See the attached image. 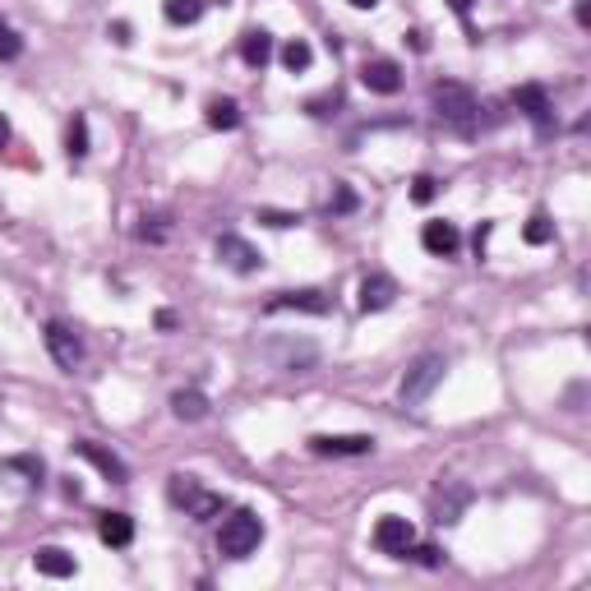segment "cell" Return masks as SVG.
<instances>
[{"mask_svg": "<svg viewBox=\"0 0 591 591\" xmlns=\"http://www.w3.org/2000/svg\"><path fill=\"white\" fill-rule=\"evenodd\" d=\"M448 10L458 14L462 24H467V33H471V0H448Z\"/></svg>", "mask_w": 591, "mask_h": 591, "instance_id": "836d02e7", "label": "cell"}, {"mask_svg": "<svg viewBox=\"0 0 591 591\" xmlns=\"http://www.w3.org/2000/svg\"><path fill=\"white\" fill-rule=\"evenodd\" d=\"M65 153H70V162H84L88 157V121L84 116H74L70 130H65Z\"/></svg>", "mask_w": 591, "mask_h": 591, "instance_id": "cb8c5ba5", "label": "cell"}, {"mask_svg": "<svg viewBox=\"0 0 591 591\" xmlns=\"http://www.w3.org/2000/svg\"><path fill=\"white\" fill-rule=\"evenodd\" d=\"M241 61L250 65V70H264V65L273 61V33H268V28H250V33L241 37Z\"/></svg>", "mask_w": 591, "mask_h": 591, "instance_id": "d6986e66", "label": "cell"}, {"mask_svg": "<svg viewBox=\"0 0 591 591\" xmlns=\"http://www.w3.org/2000/svg\"><path fill=\"white\" fill-rule=\"evenodd\" d=\"M42 342H47V351H51V361L61 365V370H79L84 365V338L74 333L65 319H51L47 328H42Z\"/></svg>", "mask_w": 591, "mask_h": 591, "instance_id": "8992f818", "label": "cell"}, {"mask_svg": "<svg viewBox=\"0 0 591 591\" xmlns=\"http://www.w3.org/2000/svg\"><path fill=\"white\" fill-rule=\"evenodd\" d=\"M328 310H333V301H328V291H319V287L278 291V296L264 305V314H328Z\"/></svg>", "mask_w": 591, "mask_h": 591, "instance_id": "30bf717a", "label": "cell"}, {"mask_svg": "<svg viewBox=\"0 0 591 591\" xmlns=\"http://www.w3.org/2000/svg\"><path fill=\"white\" fill-rule=\"evenodd\" d=\"M167 499L176 508H185V518H194V522H213L218 513H227V499L213 495V490H204L199 476H171Z\"/></svg>", "mask_w": 591, "mask_h": 591, "instance_id": "277c9868", "label": "cell"}, {"mask_svg": "<svg viewBox=\"0 0 591 591\" xmlns=\"http://www.w3.org/2000/svg\"><path fill=\"white\" fill-rule=\"evenodd\" d=\"M467 504H471V490H467V485H462V481H444V485L435 490V504H430V508H435V522H439V527H453V522L467 513Z\"/></svg>", "mask_w": 591, "mask_h": 591, "instance_id": "5bb4252c", "label": "cell"}, {"mask_svg": "<svg viewBox=\"0 0 591 591\" xmlns=\"http://www.w3.org/2000/svg\"><path fill=\"white\" fill-rule=\"evenodd\" d=\"M411 555L421 559L425 568H439V564H444V550H439V545H411Z\"/></svg>", "mask_w": 591, "mask_h": 591, "instance_id": "d6a6232c", "label": "cell"}, {"mask_svg": "<svg viewBox=\"0 0 591 591\" xmlns=\"http://www.w3.org/2000/svg\"><path fill=\"white\" fill-rule=\"evenodd\" d=\"M24 56V37L14 33V24L0 19V61H19Z\"/></svg>", "mask_w": 591, "mask_h": 591, "instance_id": "83f0119b", "label": "cell"}, {"mask_svg": "<svg viewBox=\"0 0 591 591\" xmlns=\"http://www.w3.org/2000/svg\"><path fill=\"white\" fill-rule=\"evenodd\" d=\"M97 541L111 545V550H125L134 541V518L130 513H102L97 518Z\"/></svg>", "mask_w": 591, "mask_h": 591, "instance_id": "e0dca14e", "label": "cell"}, {"mask_svg": "<svg viewBox=\"0 0 591 591\" xmlns=\"http://www.w3.org/2000/svg\"><path fill=\"white\" fill-rule=\"evenodd\" d=\"M435 190H439L435 176H416V181H411V199H416V204H430V199H435Z\"/></svg>", "mask_w": 591, "mask_h": 591, "instance_id": "f546056e", "label": "cell"}, {"mask_svg": "<svg viewBox=\"0 0 591 591\" xmlns=\"http://www.w3.org/2000/svg\"><path fill=\"white\" fill-rule=\"evenodd\" d=\"M522 236H527V245H550L555 241V222H550V213H531L527 227H522Z\"/></svg>", "mask_w": 591, "mask_h": 591, "instance_id": "d4e9b609", "label": "cell"}, {"mask_svg": "<svg viewBox=\"0 0 591 591\" xmlns=\"http://www.w3.org/2000/svg\"><path fill=\"white\" fill-rule=\"evenodd\" d=\"M421 245H425V254H435V259H453V254L462 250V231L453 227V222L435 218L421 227Z\"/></svg>", "mask_w": 591, "mask_h": 591, "instance_id": "9a60e30c", "label": "cell"}, {"mask_svg": "<svg viewBox=\"0 0 591 591\" xmlns=\"http://www.w3.org/2000/svg\"><path fill=\"white\" fill-rule=\"evenodd\" d=\"M259 545H264V518L254 508H236L231 518H222V531H218L222 559H250Z\"/></svg>", "mask_w": 591, "mask_h": 591, "instance_id": "3957f363", "label": "cell"}, {"mask_svg": "<svg viewBox=\"0 0 591 591\" xmlns=\"http://www.w3.org/2000/svg\"><path fill=\"white\" fill-rule=\"evenodd\" d=\"M111 37H116V42L125 47V42H130V24H111Z\"/></svg>", "mask_w": 591, "mask_h": 591, "instance_id": "e575fe53", "label": "cell"}, {"mask_svg": "<svg viewBox=\"0 0 591 591\" xmlns=\"http://www.w3.org/2000/svg\"><path fill=\"white\" fill-rule=\"evenodd\" d=\"M222 5H227V0H222Z\"/></svg>", "mask_w": 591, "mask_h": 591, "instance_id": "74e56055", "label": "cell"}, {"mask_svg": "<svg viewBox=\"0 0 591 591\" xmlns=\"http://www.w3.org/2000/svg\"><path fill=\"white\" fill-rule=\"evenodd\" d=\"M33 568L42 573V578H74V573H79L74 555H65V550H56V545H42V550L33 555Z\"/></svg>", "mask_w": 591, "mask_h": 591, "instance_id": "ac0fdd59", "label": "cell"}, {"mask_svg": "<svg viewBox=\"0 0 591 591\" xmlns=\"http://www.w3.org/2000/svg\"><path fill=\"white\" fill-rule=\"evenodd\" d=\"M338 107H342V93H338V88H333V93H319V97H310V102H305V111H310V116H319V121H324V116H338Z\"/></svg>", "mask_w": 591, "mask_h": 591, "instance_id": "f1b7e54d", "label": "cell"}, {"mask_svg": "<svg viewBox=\"0 0 591 591\" xmlns=\"http://www.w3.org/2000/svg\"><path fill=\"white\" fill-rule=\"evenodd\" d=\"M310 453H319V458H365V453H374V439L370 435H314Z\"/></svg>", "mask_w": 591, "mask_h": 591, "instance_id": "8fae6325", "label": "cell"}, {"mask_svg": "<svg viewBox=\"0 0 591 591\" xmlns=\"http://www.w3.org/2000/svg\"><path fill=\"white\" fill-rule=\"evenodd\" d=\"M374 550L379 555H393V559H407L411 545H416V527H411L407 518H398V513H384V518L374 522Z\"/></svg>", "mask_w": 591, "mask_h": 591, "instance_id": "52a82bcc", "label": "cell"}, {"mask_svg": "<svg viewBox=\"0 0 591 591\" xmlns=\"http://www.w3.org/2000/svg\"><path fill=\"white\" fill-rule=\"evenodd\" d=\"M213 250H218V264H227L231 273H241V278H250V273H259V268H264V254L254 250L245 236H236V231H222Z\"/></svg>", "mask_w": 591, "mask_h": 591, "instance_id": "ba28073f", "label": "cell"}, {"mask_svg": "<svg viewBox=\"0 0 591 591\" xmlns=\"http://www.w3.org/2000/svg\"><path fill=\"white\" fill-rule=\"evenodd\" d=\"M259 222H268V227H296L301 222V213H278V208H259Z\"/></svg>", "mask_w": 591, "mask_h": 591, "instance_id": "4dcf8cb0", "label": "cell"}, {"mask_svg": "<svg viewBox=\"0 0 591 591\" xmlns=\"http://www.w3.org/2000/svg\"><path fill=\"white\" fill-rule=\"evenodd\" d=\"M356 204H361V199H356V190H351V185H333V199H328V218H342V213H356Z\"/></svg>", "mask_w": 591, "mask_h": 591, "instance_id": "4316f807", "label": "cell"}, {"mask_svg": "<svg viewBox=\"0 0 591 591\" xmlns=\"http://www.w3.org/2000/svg\"><path fill=\"white\" fill-rule=\"evenodd\" d=\"M171 416L176 421H204L208 416V398L199 393V388H181V393H171Z\"/></svg>", "mask_w": 591, "mask_h": 591, "instance_id": "ffe728a7", "label": "cell"}, {"mask_svg": "<svg viewBox=\"0 0 591 591\" xmlns=\"http://www.w3.org/2000/svg\"><path fill=\"white\" fill-rule=\"evenodd\" d=\"M393 301H398V282L388 278V273H370V278H361V291H356L361 314H379V310H388Z\"/></svg>", "mask_w": 591, "mask_h": 591, "instance_id": "7c38bea8", "label": "cell"}, {"mask_svg": "<svg viewBox=\"0 0 591 591\" xmlns=\"http://www.w3.org/2000/svg\"><path fill=\"white\" fill-rule=\"evenodd\" d=\"M10 144V121H5V116H0V148Z\"/></svg>", "mask_w": 591, "mask_h": 591, "instance_id": "d590c367", "label": "cell"}, {"mask_svg": "<svg viewBox=\"0 0 591 591\" xmlns=\"http://www.w3.org/2000/svg\"><path fill=\"white\" fill-rule=\"evenodd\" d=\"M361 84L370 88V93H379V97H393L402 88V65L388 61V56H374V61L361 65Z\"/></svg>", "mask_w": 591, "mask_h": 591, "instance_id": "4fadbf2b", "label": "cell"}, {"mask_svg": "<svg viewBox=\"0 0 591 591\" xmlns=\"http://www.w3.org/2000/svg\"><path fill=\"white\" fill-rule=\"evenodd\" d=\"M139 241H167V218H144Z\"/></svg>", "mask_w": 591, "mask_h": 591, "instance_id": "1f68e13d", "label": "cell"}, {"mask_svg": "<svg viewBox=\"0 0 591 591\" xmlns=\"http://www.w3.org/2000/svg\"><path fill=\"white\" fill-rule=\"evenodd\" d=\"M74 453H79L84 462H93V467L102 471L107 481H116V485H125V481H130V467H125V462L116 458V453H107L102 444H93V439H74Z\"/></svg>", "mask_w": 591, "mask_h": 591, "instance_id": "2e32d148", "label": "cell"}, {"mask_svg": "<svg viewBox=\"0 0 591 591\" xmlns=\"http://www.w3.org/2000/svg\"><path fill=\"white\" fill-rule=\"evenodd\" d=\"M0 471H24L28 485H42V476H47L42 458H33V453H24V458H5V462H0Z\"/></svg>", "mask_w": 591, "mask_h": 591, "instance_id": "484cf974", "label": "cell"}, {"mask_svg": "<svg viewBox=\"0 0 591 591\" xmlns=\"http://www.w3.org/2000/svg\"><path fill=\"white\" fill-rule=\"evenodd\" d=\"M351 5H356V10H374V5H379V0H351Z\"/></svg>", "mask_w": 591, "mask_h": 591, "instance_id": "8d00e7d4", "label": "cell"}, {"mask_svg": "<svg viewBox=\"0 0 591 591\" xmlns=\"http://www.w3.org/2000/svg\"><path fill=\"white\" fill-rule=\"evenodd\" d=\"M259 356L268 361V370L278 374H310L319 365V342L296 338V333H278V338L259 342Z\"/></svg>", "mask_w": 591, "mask_h": 591, "instance_id": "7a4b0ae2", "label": "cell"}, {"mask_svg": "<svg viewBox=\"0 0 591 591\" xmlns=\"http://www.w3.org/2000/svg\"><path fill=\"white\" fill-rule=\"evenodd\" d=\"M444 374H448V361L439 356V351H425V356H416V361H411V370L402 374V388H398L402 407H421V402L430 398L439 384H444Z\"/></svg>", "mask_w": 591, "mask_h": 591, "instance_id": "5b68a950", "label": "cell"}, {"mask_svg": "<svg viewBox=\"0 0 591 591\" xmlns=\"http://www.w3.org/2000/svg\"><path fill=\"white\" fill-rule=\"evenodd\" d=\"M282 65H287L291 74H305L314 65V47L305 42V37H291L287 47H282Z\"/></svg>", "mask_w": 591, "mask_h": 591, "instance_id": "603a6c76", "label": "cell"}, {"mask_svg": "<svg viewBox=\"0 0 591 591\" xmlns=\"http://www.w3.org/2000/svg\"><path fill=\"white\" fill-rule=\"evenodd\" d=\"M208 125H213V130H236V125H241V107H236L231 97H213V102H208Z\"/></svg>", "mask_w": 591, "mask_h": 591, "instance_id": "7402d4cb", "label": "cell"}, {"mask_svg": "<svg viewBox=\"0 0 591 591\" xmlns=\"http://www.w3.org/2000/svg\"><path fill=\"white\" fill-rule=\"evenodd\" d=\"M430 102H435L439 125L453 130L458 139H471V134L481 130V102H476V93H471L467 84H458V79H439V84L430 88Z\"/></svg>", "mask_w": 591, "mask_h": 591, "instance_id": "6da1fadb", "label": "cell"}, {"mask_svg": "<svg viewBox=\"0 0 591 591\" xmlns=\"http://www.w3.org/2000/svg\"><path fill=\"white\" fill-rule=\"evenodd\" d=\"M513 107H518L522 116L536 125V134H550V130H555V102H550V93H545L541 84L513 88Z\"/></svg>", "mask_w": 591, "mask_h": 591, "instance_id": "9c48e42d", "label": "cell"}, {"mask_svg": "<svg viewBox=\"0 0 591 591\" xmlns=\"http://www.w3.org/2000/svg\"><path fill=\"white\" fill-rule=\"evenodd\" d=\"M208 10V0H162V14H167V24L185 28V24H199Z\"/></svg>", "mask_w": 591, "mask_h": 591, "instance_id": "44dd1931", "label": "cell"}]
</instances>
